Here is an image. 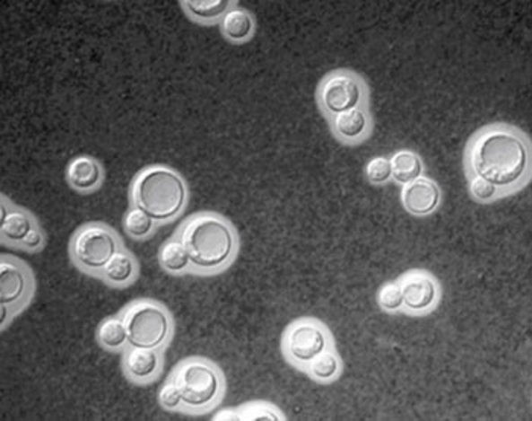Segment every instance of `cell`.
<instances>
[{"label":"cell","mask_w":532,"mask_h":421,"mask_svg":"<svg viewBox=\"0 0 532 421\" xmlns=\"http://www.w3.org/2000/svg\"><path fill=\"white\" fill-rule=\"evenodd\" d=\"M379 303L385 311L394 312L403 308L402 286L397 283H388L385 285L380 293H379Z\"/></svg>","instance_id":"484cf974"},{"label":"cell","mask_w":532,"mask_h":421,"mask_svg":"<svg viewBox=\"0 0 532 421\" xmlns=\"http://www.w3.org/2000/svg\"><path fill=\"white\" fill-rule=\"evenodd\" d=\"M330 347V335L323 324L315 320H299L291 324L282 342L286 359L303 372L315 357Z\"/></svg>","instance_id":"52a82bcc"},{"label":"cell","mask_w":532,"mask_h":421,"mask_svg":"<svg viewBox=\"0 0 532 421\" xmlns=\"http://www.w3.org/2000/svg\"><path fill=\"white\" fill-rule=\"evenodd\" d=\"M37 221L25 208L11 206L10 214L5 221L0 223V239L4 245L21 248L23 239L28 236Z\"/></svg>","instance_id":"2e32d148"},{"label":"cell","mask_w":532,"mask_h":421,"mask_svg":"<svg viewBox=\"0 0 532 421\" xmlns=\"http://www.w3.org/2000/svg\"><path fill=\"white\" fill-rule=\"evenodd\" d=\"M159 263L166 273L172 274V276H179V274L189 271L192 268L189 253L179 236L170 239L161 245L159 251Z\"/></svg>","instance_id":"ac0fdd59"},{"label":"cell","mask_w":532,"mask_h":421,"mask_svg":"<svg viewBox=\"0 0 532 421\" xmlns=\"http://www.w3.org/2000/svg\"><path fill=\"white\" fill-rule=\"evenodd\" d=\"M188 204L183 177L168 166L140 171L131 186V206L144 210L157 224L174 221Z\"/></svg>","instance_id":"3957f363"},{"label":"cell","mask_w":532,"mask_h":421,"mask_svg":"<svg viewBox=\"0 0 532 421\" xmlns=\"http://www.w3.org/2000/svg\"><path fill=\"white\" fill-rule=\"evenodd\" d=\"M157 223L151 218L150 215L144 214V210L131 206L124 218L125 233L135 241H144L154 233Z\"/></svg>","instance_id":"603a6c76"},{"label":"cell","mask_w":532,"mask_h":421,"mask_svg":"<svg viewBox=\"0 0 532 421\" xmlns=\"http://www.w3.org/2000/svg\"><path fill=\"white\" fill-rule=\"evenodd\" d=\"M46 245L45 232L41 230L39 223L35 224L32 230H31L28 236L23 239V242L21 243L22 250H25L28 253H39L41 251Z\"/></svg>","instance_id":"f1b7e54d"},{"label":"cell","mask_w":532,"mask_h":421,"mask_svg":"<svg viewBox=\"0 0 532 421\" xmlns=\"http://www.w3.org/2000/svg\"><path fill=\"white\" fill-rule=\"evenodd\" d=\"M221 28L230 41L244 43L253 35V17L242 8H233V10L227 11V14L222 17Z\"/></svg>","instance_id":"d6986e66"},{"label":"cell","mask_w":532,"mask_h":421,"mask_svg":"<svg viewBox=\"0 0 532 421\" xmlns=\"http://www.w3.org/2000/svg\"><path fill=\"white\" fill-rule=\"evenodd\" d=\"M139 276L137 259L128 250H119L100 271V278L113 288H126Z\"/></svg>","instance_id":"5bb4252c"},{"label":"cell","mask_w":532,"mask_h":421,"mask_svg":"<svg viewBox=\"0 0 532 421\" xmlns=\"http://www.w3.org/2000/svg\"><path fill=\"white\" fill-rule=\"evenodd\" d=\"M35 283L30 268L19 259L2 256L0 260V304L10 306L17 313L30 304Z\"/></svg>","instance_id":"9c48e42d"},{"label":"cell","mask_w":532,"mask_h":421,"mask_svg":"<svg viewBox=\"0 0 532 421\" xmlns=\"http://www.w3.org/2000/svg\"><path fill=\"white\" fill-rule=\"evenodd\" d=\"M440 188L433 183L432 180L420 179L414 180L403 189V204L409 214L424 216L432 214L433 210L440 204Z\"/></svg>","instance_id":"4fadbf2b"},{"label":"cell","mask_w":532,"mask_h":421,"mask_svg":"<svg viewBox=\"0 0 532 421\" xmlns=\"http://www.w3.org/2000/svg\"><path fill=\"white\" fill-rule=\"evenodd\" d=\"M242 420H286L283 414H280L273 405H265V403H254L245 408L244 411H240Z\"/></svg>","instance_id":"d4e9b609"},{"label":"cell","mask_w":532,"mask_h":421,"mask_svg":"<svg viewBox=\"0 0 532 421\" xmlns=\"http://www.w3.org/2000/svg\"><path fill=\"white\" fill-rule=\"evenodd\" d=\"M361 81L348 72H334L324 78L318 89V104L326 116L334 118L362 104Z\"/></svg>","instance_id":"ba28073f"},{"label":"cell","mask_w":532,"mask_h":421,"mask_svg":"<svg viewBox=\"0 0 532 421\" xmlns=\"http://www.w3.org/2000/svg\"><path fill=\"white\" fill-rule=\"evenodd\" d=\"M468 169L498 189L522 183L529 169V149L520 134L508 128L479 133L468 149Z\"/></svg>","instance_id":"6da1fadb"},{"label":"cell","mask_w":532,"mask_h":421,"mask_svg":"<svg viewBox=\"0 0 532 421\" xmlns=\"http://www.w3.org/2000/svg\"><path fill=\"white\" fill-rule=\"evenodd\" d=\"M304 372L308 373L309 376L312 377L315 382L332 383L341 374V359H339L334 348H327V350H324L321 355L315 357L314 361L309 364Z\"/></svg>","instance_id":"ffe728a7"},{"label":"cell","mask_w":532,"mask_h":421,"mask_svg":"<svg viewBox=\"0 0 532 421\" xmlns=\"http://www.w3.org/2000/svg\"><path fill=\"white\" fill-rule=\"evenodd\" d=\"M170 379L179 387L183 399V411L203 414L216 407L224 396L222 373L214 362L205 357H189L179 364Z\"/></svg>","instance_id":"277c9868"},{"label":"cell","mask_w":532,"mask_h":421,"mask_svg":"<svg viewBox=\"0 0 532 421\" xmlns=\"http://www.w3.org/2000/svg\"><path fill=\"white\" fill-rule=\"evenodd\" d=\"M96 339L100 347L111 353L124 352L128 347V332L125 326L124 318L109 317L100 321L96 330Z\"/></svg>","instance_id":"e0dca14e"},{"label":"cell","mask_w":532,"mask_h":421,"mask_svg":"<svg viewBox=\"0 0 532 421\" xmlns=\"http://www.w3.org/2000/svg\"><path fill=\"white\" fill-rule=\"evenodd\" d=\"M179 238L189 253L192 269L198 274L222 271L238 251V234L227 219L214 214L188 219Z\"/></svg>","instance_id":"7a4b0ae2"},{"label":"cell","mask_w":532,"mask_h":421,"mask_svg":"<svg viewBox=\"0 0 532 421\" xmlns=\"http://www.w3.org/2000/svg\"><path fill=\"white\" fill-rule=\"evenodd\" d=\"M163 368V350L128 347L122 352V370L135 385H148L160 376Z\"/></svg>","instance_id":"30bf717a"},{"label":"cell","mask_w":532,"mask_h":421,"mask_svg":"<svg viewBox=\"0 0 532 421\" xmlns=\"http://www.w3.org/2000/svg\"><path fill=\"white\" fill-rule=\"evenodd\" d=\"M470 192L479 201H492L498 195V188L488 183L487 180L481 177H472L470 180Z\"/></svg>","instance_id":"83f0119b"},{"label":"cell","mask_w":532,"mask_h":421,"mask_svg":"<svg viewBox=\"0 0 532 421\" xmlns=\"http://www.w3.org/2000/svg\"><path fill=\"white\" fill-rule=\"evenodd\" d=\"M122 248L119 234L107 224H84L72 236L70 259L83 273L100 277L109 259Z\"/></svg>","instance_id":"8992f818"},{"label":"cell","mask_w":532,"mask_h":421,"mask_svg":"<svg viewBox=\"0 0 532 421\" xmlns=\"http://www.w3.org/2000/svg\"><path fill=\"white\" fill-rule=\"evenodd\" d=\"M403 306L411 312H424L432 308L437 300V283L424 273H411L403 278L402 283Z\"/></svg>","instance_id":"8fae6325"},{"label":"cell","mask_w":532,"mask_h":421,"mask_svg":"<svg viewBox=\"0 0 532 421\" xmlns=\"http://www.w3.org/2000/svg\"><path fill=\"white\" fill-rule=\"evenodd\" d=\"M389 162H391V172H393L391 179L396 180L397 183H411L423 174V163L413 151H398Z\"/></svg>","instance_id":"44dd1931"},{"label":"cell","mask_w":532,"mask_h":421,"mask_svg":"<svg viewBox=\"0 0 532 421\" xmlns=\"http://www.w3.org/2000/svg\"><path fill=\"white\" fill-rule=\"evenodd\" d=\"M365 175H367V179L373 184H380L388 181V180L393 177V172H391V162H389L388 159H385V157H378V159L371 160V162L367 164V168H365Z\"/></svg>","instance_id":"4316f807"},{"label":"cell","mask_w":532,"mask_h":421,"mask_svg":"<svg viewBox=\"0 0 532 421\" xmlns=\"http://www.w3.org/2000/svg\"><path fill=\"white\" fill-rule=\"evenodd\" d=\"M181 5L196 21L214 22L230 11L229 0H185Z\"/></svg>","instance_id":"7402d4cb"},{"label":"cell","mask_w":532,"mask_h":421,"mask_svg":"<svg viewBox=\"0 0 532 421\" xmlns=\"http://www.w3.org/2000/svg\"><path fill=\"white\" fill-rule=\"evenodd\" d=\"M65 180L70 188L80 194H92L104 181V169L98 160L89 155H80L72 160L65 169Z\"/></svg>","instance_id":"7c38bea8"},{"label":"cell","mask_w":532,"mask_h":421,"mask_svg":"<svg viewBox=\"0 0 532 421\" xmlns=\"http://www.w3.org/2000/svg\"><path fill=\"white\" fill-rule=\"evenodd\" d=\"M124 318L131 347L164 350L174 332L170 311L154 300H137L125 308Z\"/></svg>","instance_id":"5b68a950"},{"label":"cell","mask_w":532,"mask_h":421,"mask_svg":"<svg viewBox=\"0 0 532 421\" xmlns=\"http://www.w3.org/2000/svg\"><path fill=\"white\" fill-rule=\"evenodd\" d=\"M0 313H2V330H5L6 324L15 317V313L6 304H0Z\"/></svg>","instance_id":"f546056e"},{"label":"cell","mask_w":532,"mask_h":421,"mask_svg":"<svg viewBox=\"0 0 532 421\" xmlns=\"http://www.w3.org/2000/svg\"><path fill=\"white\" fill-rule=\"evenodd\" d=\"M160 407L166 409V411H183V399H181V392L179 387L175 385L172 379L166 382L163 387L160 388L159 391Z\"/></svg>","instance_id":"cb8c5ba5"},{"label":"cell","mask_w":532,"mask_h":421,"mask_svg":"<svg viewBox=\"0 0 532 421\" xmlns=\"http://www.w3.org/2000/svg\"><path fill=\"white\" fill-rule=\"evenodd\" d=\"M214 420H242V417H240V412L224 411L216 414V416H214Z\"/></svg>","instance_id":"4dcf8cb0"},{"label":"cell","mask_w":532,"mask_h":421,"mask_svg":"<svg viewBox=\"0 0 532 421\" xmlns=\"http://www.w3.org/2000/svg\"><path fill=\"white\" fill-rule=\"evenodd\" d=\"M332 131L344 144H356L369 131V114L365 110L352 109L330 118Z\"/></svg>","instance_id":"9a60e30c"}]
</instances>
